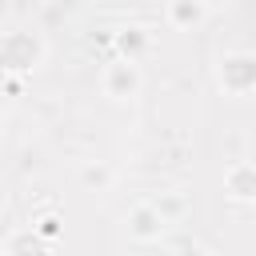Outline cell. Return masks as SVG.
<instances>
[{
	"label": "cell",
	"instance_id": "obj_1",
	"mask_svg": "<svg viewBox=\"0 0 256 256\" xmlns=\"http://www.w3.org/2000/svg\"><path fill=\"white\" fill-rule=\"evenodd\" d=\"M104 84H108V96H128V92L136 88V68H132V60H128V64H112L108 76H104Z\"/></svg>",
	"mask_w": 256,
	"mask_h": 256
},
{
	"label": "cell",
	"instance_id": "obj_2",
	"mask_svg": "<svg viewBox=\"0 0 256 256\" xmlns=\"http://www.w3.org/2000/svg\"><path fill=\"white\" fill-rule=\"evenodd\" d=\"M160 224H164V220H160L152 208H136V216H132V232H136V236H156Z\"/></svg>",
	"mask_w": 256,
	"mask_h": 256
},
{
	"label": "cell",
	"instance_id": "obj_3",
	"mask_svg": "<svg viewBox=\"0 0 256 256\" xmlns=\"http://www.w3.org/2000/svg\"><path fill=\"white\" fill-rule=\"evenodd\" d=\"M228 184H232L236 196H256V168H236L228 176Z\"/></svg>",
	"mask_w": 256,
	"mask_h": 256
}]
</instances>
